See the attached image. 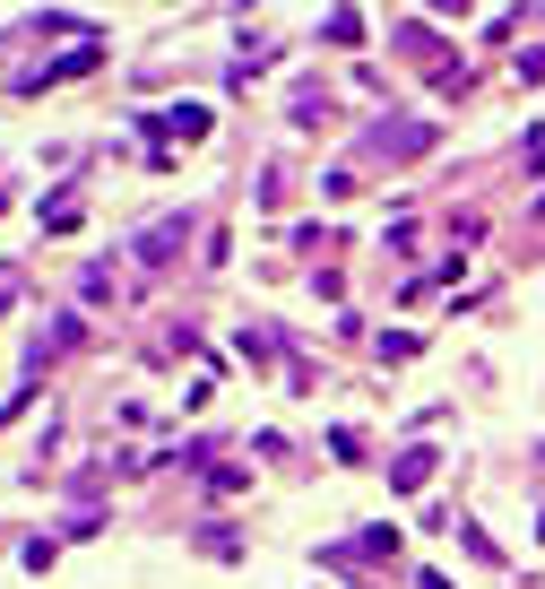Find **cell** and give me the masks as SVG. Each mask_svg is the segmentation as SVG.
<instances>
[{
    "instance_id": "1",
    "label": "cell",
    "mask_w": 545,
    "mask_h": 589,
    "mask_svg": "<svg viewBox=\"0 0 545 589\" xmlns=\"http://www.w3.org/2000/svg\"><path fill=\"white\" fill-rule=\"evenodd\" d=\"M425 476H434V443H407V451L390 460V485H399V494H407V485H425Z\"/></svg>"
},
{
    "instance_id": "2",
    "label": "cell",
    "mask_w": 545,
    "mask_h": 589,
    "mask_svg": "<svg viewBox=\"0 0 545 589\" xmlns=\"http://www.w3.org/2000/svg\"><path fill=\"white\" fill-rule=\"evenodd\" d=\"M191 235V226H182V217H165V226H147V243H139V251H147V260H174V243Z\"/></svg>"
},
{
    "instance_id": "3",
    "label": "cell",
    "mask_w": 545,
    "mask_h": 589,
    "mask_svg": "<svg viewBox=\"0 0 545 589\" xmlns=\"http://www.w3.org/2000/svg\"><path fill=\"white\" fill-rule=\"evenodd\" d=\"M321 35H329V44H355V35H364V17H355V9H329Z\"/></svg>"
}]
</instances>
